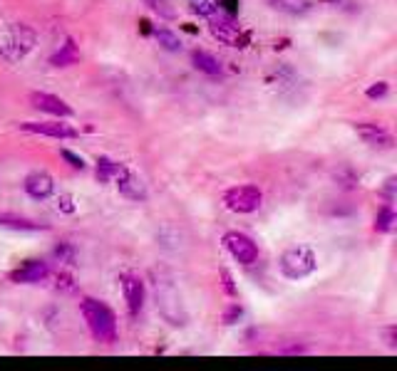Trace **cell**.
I'll return each instance as SVG.
<instances>
[{
    "label": "cell",
    "mask_w": 397,
    "mask_h": 371,
    "mask_svg": "<svg viewBox=\"0 0 397 371\" xmlns=\"http://www.w3.org/2000/svg\"><path fill=\"white\" fill-rule=\"evenodd\" d=\"M124 169H127V166L119 164V161L109 159V156H100L95 166V176L100 183H109V181H117V176L124 174Z\"/></svg>",
    "instance_id": "cell-14"
},
{
    "label": "cell",
    "mask_w": 397,
    "mask_h": 371,
    "mask_svg": "<svg viewBox=\"0 0 397 371\" xmlns=\"http://www.w3.org/2000/svg\"><path fill=\"white\" fill-rule=\"evenodd\" d=\"M119 282H122V292H124V302H127V310L132 317H137L144 307V297H147V287H144V280L137 275V272H124L119 275Z\"/></svg>",
    "instance_id": "cell-7"
},
{
    "label": "cell",
    "mask_w": 397,
    "mask_h": 371,
    "mask_svg": "<svg viewBox=\"0 0 397 371\" xmlns=\"http://www.w3.org/2000/svg\"><path fill=\"white\" fill-rule=\"evenodd\" d=\"M392 223H395V211H392V206L387 203V206H382L380 211H377L375 216V231L377 233H390L392 231Z\"/></svg>",
    "instance_id": "cell-20"
},
{
    "label": "cell",
    "mask_w": 397,
    "mask_h": 371,
    "mask_svg": "<svg viewBox=\"0 0 397 371\" xmlns=\"http://www.w3.org/2000/svg\"><path fill=\"white\" fill-rule=\"evenodd\" d=\"M385 334H387V346H390V349H395V346H397V329H395V327H390Z\"/></svg>",
    "instance_id": "cell-30"
},
{
    "label": "cell",
    "mask_w": 397,
    "mask_h": 371,
    "mask_svg": "<svg viewBox=\"0 0 397 371\" xmlns=\"http://www.w3.org/2000/svg\"><path fill=\"white\" fill-rule=\"evenodd\" d=\"M268 6L280 13H288V16H306L313 3L311 0H268Z\"/></svg>",
    "instance_id": "cell-18"
},
{
    "label": "cell",
    "mask_w": 397,
    "mask_h": 371,
    "mask_svg": "<svg viewBox=\"0 0 397 371\" xmlns=\"http://www.w3.org/2000/svg\"><path fill=\"white\" fill-rule=\"evenodd\" d=\"M80 312L85 317L90 334L95 336V341H100V344H114L117 341V317H114V312L105 302L85 297L80 302Z\"/></svg>",
    "instance_id": "cell-1"
},
{
    "label": "cell",
    "mask_w": 397,
    "mask_h": 371,
    "mask_svg": "<svg viewBox=\"0 0 397 371\" xmlns=\"http://www.w3.org/2000/svg\"><path fill=\"white\" fill-rule=\"evenodd\" d=\"M144 3H147L149 11L157 13L162 20H174V18H177V11L172 8L169 0H144Z\"/></svg>",
    "instance_id": "cell-21"
},
{
    "label": "cell",
    "mask_w": 397,
    "mask_h": 371,
    "mask_svg": "<svg viewBox=\"0 0 397 371\" xmlns=\"http://www.w3.org/2000/svg\"><path fill=\"white\" fill-rule=\"evenodd\" d=\"M47 275H50V265L45 260H37V257L20 262V267L8 272L11 282H16V285H35V282L45 280Z\"/></svg>",
    "instance_id": "cell-8"
},
{
    "label": "cell",
    "mask_w": 397,
    "mask_h": 371,
    "mask_svg": "<svg viewBox=\"0 0 397 371\" xmlns=\"http://www.w3.org/2000/svg\"><path fill=\"white\" fill-rule=\"evenodd\" d=\"M278 267L283 272V277L288 280H303V277L313 275L318 267V257L313 253V248L308 245H293L288 250H283L278 260Z\"/></svg>",
    "instance_id": "cell-3"
},
{
    "label": "cell",
    "mask_w": 397,
    "mask_h": 371,
    "mask_svg": "<svg viewBox=\"0 0 397 371\" xmlns=\"http://www.w3.org/2000/svg\"><path fill=\"white\" fill-rule=\"evenodd\" d=\"M55 257L60 262H65V265H75V248H72L70 243H60V245L55 248Z\"/></svg>",
    "instance_id": "cell-23"
},
{
    "label": "cell",
    "mask_w": 397,
    "mask_h": 371,
    "mask_svg": "<svg viewBox=\"0 0 397 371\" xmlns=\"http://www.w3.org/2000/svg\"><path fill=\"white\" fill-rule=\"evenodd\" d=\"M387 92H390V87H387V82H375L372 87H367V99H382V97H387Z\"/></svg>",
    "instance_id": "cell-25"
},
{
    "label": "cell",
    "mask_w": 397,
    "mask_h": 371,
    "mask_svg": "<svg viewBox=\"0 0 397 371\" xmlns=\"http://www.w3.org/2000/svg\"><path fill=\"white\" fill-rule=\"evenodd\" d=\"M30 104L35 107V109L45 111V114L60 116V119H67V116L75 114V111H72V107L67 104L65 99H60V97H55V95H47V92H32Z\"/></svg>",
    "instance_id": "cell-10"
},
{
    "label": "cell",
    "mask_w": 397,
    "mask_h": 371,
    "mask_svg": "<svg viewBox=\"0 0 397 371\" xmlns=\"http://www.w3.org/2000/svg\"><path fill=\"white\" fill-rule=\"evenodd\" d=\"M20 129L28 134L50 136V139H75L77 136L75 126L65 124V121H23Z\"/></svg>",
    "instance_id": "cell-9"
},
{
    "label": "cell",
    "mask_w": 397,
    "mask_h": 371,
    "mask_svg": "<svg viewBox=\"0 0 397 371\" xmlns=\"http://www.w3.org/2000/svg\"><path fill=\"white\" fill-rule=\"evenodd\" d=\"M209 30L216 40L229 47H241V50H244L251 40V35L241 30V25L236 23L234 16H226V13H221V11L209 18Z\"/></svg>",
    "instance_id": "cell-4"
},
{
    "label": "cell",
    "mask_w": 397,
    "mask_h": 371,
    "mask_svg": "<svg viewBox=\"0 0 397 371\" xmlns=\"http://www.w3.org/2000/svg\"><path fill=\"white\" fill-rule=\"evenodd\" d=\"M224 203L234 213H254L263 203V193L259 186H234L224 193Z\"/></svg>",
    "instance_id": "cell-5"
},
{
    "label": "cell",
    "mask_w": 397,
    "mask_h": 371,
    "mask_svg": "<svg viewBox=\"0 0 397 371\" xmlns=\"http://www.w3.org/2000/svg\"><path fill=\"white\" fill-rule=\"evenodd\" d=\"M355 131H357V136L370 146H377V149H390L392 146V134L380 124L360 121V124H355Z\"/></svg>",
    "instance_id": "cell-12"
},
{
    "label": "cell",
    "mask_w": 397,
    "mask_h": 371,
    "mask_svg": "<svg viewBox=\"0 0 397 371\" xmlns=\"http://www.w3.org/2000/svg\"><path fill=\"white\" fill-rule=\"evenodd\" d=\"M57 290H62V292H72L75 290V282H72V277L67 275V272H60V275H57Z\"/></svg>",
    "instance_id": "cell-29"
},
{
    "label": "cell",
    "mask_w": 397,
    "mask_h": 371,
    "mask_svg": "<svg viewBox=\"0 0 397 371\" xmlns=\"http://www.w3.org/2000/svg\"><path fill=\"white\" fill-rule=\"evenodd\" d=\"M152 35L157 37V42H159V47H162V50H167V52L182 50V40H179L177 32H172L169 28H154Z\"/></svg>",
    "instance_id": "cell-19"
},
{
    "label": "cell",
    "mask_w": 397,
    "mask_h": 371,
    "mask_svg": "<svg viewBox=\"0 0 397 371\" xmlns=\"http://www.w3.org/2000/svg\"><path fill=\"white\" fill-rule=\"evenodd\" d=\"M0 226L13 228V231H28V233L47 231V228H50V226H45V223H35V221H30V218L13 216V213H0Z\"/></svg>",
    "instance_id": "cell-16"
},
{
    "label": "cell",
    "mask_w": 397,
    "mask_h": 371,
    "mask_svg": "<svg viewBox=\"0 0 397 371\" xmlns=\"http://www.w3.org/2000/svg\"><path fill=\"white\" fill-rule=\"evenodd\" d=\"M224 248L231 253L236 262L241 265H254L259 260V245L254 243V238H249L241 231H229L224 236Z\"/></svg>",
    "instance_id": "cell-6"
},
{
    "label": "cell",
    "mask_w": 397,
    "mask_h": 371,
    "mask_svg": "<svg viewBox=\"0 0 397 371\" xmlns=\"http://www.w3.org/2000/svg\"><path fill=\"white\" fill-rule=\"evenodd\" d=\"M191 65L196 67L198 72H204V75H209V77H221V72H224L221 62L216 60L214 55L204 52V50H194L191 52Z\"/></svg>",
    "instance_id": "cell-15"
},
{
    "label": "cell",
    "mask_w": 397,
    "mask_h": 371,
    "mask_svg": "<svg viewBox=\"0 0 397 371\" xmlns=\"http://www.w3.org/2000/svg\"><path fill=\"white\" fill-rule=\"evenodd\" d=\"M57 211H62V213H75V201H72L70 193H62V196L57 198Z\"/></svg>",
    "instance_id": "cell-28"
},
{
    "label": "cell",
    "mask_w": 397,
    "mask_h": 371,
    "mask_svg": "<svg viewBox=\"0 0 397 371\" xmlns=\"http://www.w3.org/2000/svg\"><path fill=\"white\" fill-rule=\"evenodd\" d=\"M221 287H224V292H226L229 297H236V295H239V290H236V285H234V277H231L229 270H221Z\"/></svg>",
    "instance_id": "cell-26"
},
{
    "label": "cell",
    "mask_w": 397,
    "mask_h": 371,
    "mask_svg": "<svg viewBox=\"0 0 397 371\" xmlns=\"http://www.w3.org/2000/svg\"><path fill=\"white\" fill-rule=\"evenodd\" d=\"M60 156H62V159L67 161V164L72 166V169H80V171L85 169V159H82V156L72 154V151H67V149H62V151H60Z\"/></svg>",
    "instance_id": "cell-27"
},
{
    "label": "cell",
    "mask_w": 397,
    "mask_h": 371,
    "mask_svg": "<svg viewBox=\"0 0 397 371\" xmlns=\"http://www.w3.org/2000/svg\"><path fill=\"white\" fill-rule=\"evenodd\" d=\"M117 188L124 198H129V201H144V198H147V188H144L142 178L134 176L129 169H124V174L117 176Z\"/></svg>",
    "instance_id": "cell-13"
},
{
    "label": "cell",
    "mask_w": 397,
    "mask_h": 371,
    "mask_svg": "<svg viewBox=\"0 0 397 371\" xmlns=\"http://www.w3.org/2000/svg\"><path fill=\"white\" fill-rule=\"evenodd\" d=\"M35 47V30L28 25H11L6 32H0V57L8 62H20L28 52Z\"/></svg>",
    "instance_id": "cell-2"
},
{
    "label": "cell",
    "mask_w": 397,
    "mask_h": 371,
    "mask_svg": "<svg viewBox=\"0 0 397 371\" xmlns=\"http://www.w3.org/2000/svg\"><path fill=\"white\" fill-rule=\"evenodd\" d=\"M23 188H25L28 196L35 198V201H45V198H50L52 191H55V181H52V176L45 174V171H32V174L25 176Z\"/></svg>",
    "instance_id": "cell-11"
},
{
    "label": "cell",
    "mask_w": 397,
    "mask_h": 371,
    "mask_svg": "<svg viewBox=\"0 0 397 371\" xmlns=\"http://www.w3.org/2000/svg\"><path fill=\"white\" fill-rule=\"evenodd\" d=\"M241 317H244V307H241L239 302H234V305H229L224 310V317H221V320H224V324H236Z\"/></svg>",
    "instance_id": "cell-24"
},
{
    "label": "cell",
    "mask_w": 397,
    "mask_h": 371,
    "mask_svg": "<svg viewBox=\"0 0 397 371\" xmlns=\"http://www.w3.org/2000/svg\"><path fill=\"white\" fill-rule=\"evenodd\" d=\"M189 6L196 16L211 18L214 13H219V0H189Z\"/></svg>",
    "instance_id": "cell-22"
},
{
    "label": "cell",
    "mask_w": 397,
    "mask_h": 371,
    "mask_svg": "<svg viewBox=\"0 0 397 371\" xmlns=\"http://www.w3.org/2000/svg\"><path fill=\"white\" fill-rule=\"evenodd\" d=\"M77 62H80V50H77L72 37H67L65 45H60V50L50 57L52 67H70V65H77Z\"/></svg>",
    "instance_id": "cell-17"
}]
</instances>
